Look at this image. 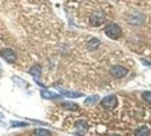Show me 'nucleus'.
Instances as JSON below:
<instances>
[{"label":"nucleus","instance_id":"obj_1","mask_svg":"<svg viewBox=\"0 0 151 136\" xmlns=\"http://www.w3.org/2000/svg\"><path fill=\"white\" fill-rule=\"evenodd\" d=\"M122 27L117 24H108L105 29V33L108 38L116 40V39L121 38L122 35Z\"/></svg>","mask_w":151,"mask_h":136},{"label":"nucleus","instance_id":"obj_11","mask_svg":"<svg viewBox=\"0 0 151 136\" xmlns=\"http://www.w3.org/2000/svg\"><path fill=\"white\" fill-rule=\"evenodd\" d=\"M98 101H99V95H91V97L85 99L84 103H85L86 106H93V105H96Z\"/></svg>","mask_w":151,"mask_h":136},{"label":"nucleus","instance_id":"obj_16","mask_svg":"<svg viewBox=\"0 0 151 136\" xmlns=\"http://www.w3.org/2000/svg\"><path fill=\"white\" fill-rule=\"evenodd\" d=\"M27 122H23V121H12L10 126L12 127H23V126H27Z\"/></svg>","mask_w":151,"mask_h":136},{"label":"nucleus","instance_id":"obj_10","mask_svg":"<svg viewBox=\"0 0 151 136\" xmlns=\"http://www.w3.org/2000/svg\"><path fill=\"white\" fill-rule=\"evenodd\" d=\"M34 135L35 136H51V132L45 128H35L34 129Z\"/></svg>","mask_w":151,"mask_h":136},{"label":"nucleus","instance_id":"obj_3","mask_svg":"<svg viewBox=\"0 0 151 136\" xmlns=\"http://www.w3.org/2000/svg\"><path fill=\"white\" fill-rule=\"evenodd\" d=\"M101 106L108 110H111L117 106V98L115 95H108L101 100Z\"/></svg>","mask_w":151,"mask_h":136},{"label":"nucleus","instance_id":"obj_5","mask_svg":"<svg viewBox=\"0 0 151 136\" xmlns=\"http://www.w3.org/2000/svg\"><path fill=\"white\" fill-rule=\"evenodd\" d=\"M0 54H1V57L7 61V62H9V64L15 62L16 58H17V57H16V53L14 52L12 49H9V48L2 49V50H1V52H0Z\"/></svg>","mask_w":151,"mask_h":136},{"label":"nucleus","instance_id":"obj_15","mask_svg":"<svg viewBox=\"0 0 151 136\" xmlns=\"http://www.w3.org/2000/svg\"><path fill=\"white\" fill-rule=\"evenodd\" d=\"M98 45H99L98 39H92L90 42H89V48H90V50H94Z\"/></svg>","mask_w":151,"mask_h":136},{"label":"nucleus","instance_id":"obj_9","mask_svg":"<svg viewBox=\"0 0 151 136\" xmlns=\"http://www.w3.org/2000/svg\"><path fill=\"white\" fill-rule=\"evenodd\" d=\"M61 106H63V108H65L66 110H70V111H75V110L78 109V106H77L76 103H74V102H69V101L63 102Z\"/></svg>","mask_w":151,"mask_h":136},{"label":"nucleus","instance_id":"obj_18","mask_svg":"<svg viewBox=\"0 0 151 136\" xmlns=\"http://www.w3.org/2000/svg\"><path fill=\"white\" fill-rule=\"evenodd\" d=\"M111 136H121V135H118V134H114V135H111Z\"/></svg>","mask_w":151,"mask_h":136},{"label":"nucleus","instance_id":"obj_13","mask_svg":"<svg viewBox=\"0 0 151 136\" xmlns=\"http://www.w3.org/2000/svg\"><path fill=\"white\" fill-rule=\"evenodd\" d=\"M41 97L45 99H48V100H50V99H56L58 95L57 94H55L52 92H48V91H41Z\"/></svg>","mask_w":151,"mask_h":136},{"label":"nucleus","instance_id":"obj_14","mask_svg":"<svg viewBox=\"0 0 151 136\" xmlns=\"http://www.w3.org/2000/svg\"><path fill=\"white\" fill-rule=\"evenodd\" d=\"M75 126H76V128H78L80 130H82V132H85V130L88 129V125H86V122L83 120L77 121L75 124Z\"/></svg>","mask_w":151,"mask_h":136},{"label":"nucleus","instance_id":"obj_8","mask_svg":"<svg viewBox=\"0 0 151 136\" xmlns=\"http://www.w3.org/2000/svg\"><path fill=\"white\" fill-rule=\"evenodd\" d=\"M150 135V129L145 126L139 127L134 133V136H149Z\"/></svg>","mask_w":151,"mask_h":136},{"label":"nucleus","instance_id":"obj_17","mask_svg":"<svg viewBox=\"0 0 151 136\" xmlns=\"http://www.w3.org/2000/svg\"><path fill=\"white\" fill-rule=\"evenodd\" d=\"M142 98L144 99V101H147L148 103H150V105H151V92H150V91L143 92V94H142Z\"/></svg>","mask_w":151,"mask_h":136},{"label":"nucleus","instance_id":"obj_2","mask_svg":"<svg viewBox=\"0 0 151 136\" xmlns=\"http://www.w3.org/2000/svg\"><path fill=\"white\" fill-rule=\"evenodd\" d=\"M110 75L115 77V78H123L124 76H126L127 74V69L123 66H119V65H116V66H113L109 70Z\"/></svg>","mask_w":151,"mask_h":136},{"label":"nucleus","instance_id":"obj_4","mask_svg":"<svg viewBox=\"0 0 151 136\" xmlns=\"http://www.w3.org/2000/svg\"><path fill=\"white\" fill-rule=\"evenodd\" d=\"M106 22V16L101 13H93L90 16V24L92 26H100Z\"/></svg>","mask_w":151,"mask_h":136},{"label":"nucleus","instance_id":"obj_12","mask_svg":"<svg viewBox=\"0 0 151 136\" xmlns=\"http://www.w3.org/2000/svg\"><path fill=\"white\" fill-rule=\"evenodd\" d=\"M60 92L65 97H67V98H80V97L83 95L80 92H69V91H64V90H60Z\"/></svg>","mask_w":151,"mask_h":136},{"label":"nucleus","instance_id":"obj_6","mask_svg":"<svg viewBox=\"0 0 151 136\" xmlns=\"http://www.w3.org/2000/svg\"><path fill=\"white\" fill-rule=\"evenodd\" d=\"M143 16L141 14H132L127 17V22L132 25H141L143 23Z\"/></svg>","mask_w":151,"mask_h":136},{"label":"nucleus","instance_id":"obj_7","mask_svg":"<svg viewBox=\"0 0 151 136\" xmlns=\"http://www.w3.org/2000/svg\"><path fill=\"white\" fill-rule=\"evenodd\" d=\"M30 74L33 76V78L35 79V82L39 83V79L41 77V67L39 65H33L30 69Z\"/></svg>","mask_w":151,"mask_h":136}]
</instances>
